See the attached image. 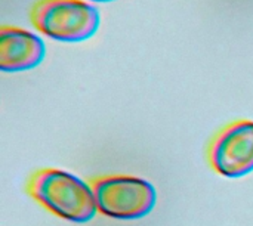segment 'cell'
<instances>
[{
  "label": "cell",
  "mask_w": 253,
  "mask_h": 226,
  "mask_svg": "<svg viewBox=\"0 0 253 226\" xmlns=\"http://www.w3.org/2000/svg\"><path fill=\"white\" fill-rule=\"evenodd\" d=\"M25 192L49 213L71 224H87L99 213L92 185L61 169L33 172L25 182Z\"/></svg>",
  "instance_id": "obj_1"
},
{
  "label": "cell",
  "mask_w": 253,
  "mask_h": 226,
  "mask_svg": "<svg viewBox=\"0 0 253 226\" xmlns=\"http://www.w3.org/2000/svg\"><path fill=\"white\" fill-rule=\"evenodd\" d=\"M98 212L116 221H136L150 215L156 206L154 187L138 176L107 175L89 181Z\"/></svg>",
  "instance_id": "obj_2"
},
{
  "label": "cell",
  "mask_w": 253,
  "mask_h": 226,
  "mask_svg": "<svg viewBox=\"0 0 253 226\" xmlns=\"http://www.w3.org/2000/svg\"><path fill=\"white\" fill-rule=\"evenodd\" d=\"M30 21L53 40L77 43L95 36L101 16L95 6L83 0H37L31 6Z\"/></svg>",
  "instance_id": "obj_3"
},
{
  "label": "cell",
  "mask_w": 253,
  "mask_h": 226,
  "mask_svg": "<svg viewBox=\"0 0 253 226\" xmlns=\"http://www.w3.org/2000/svg\"><path fill=\"white\" fill-rule=\"evenodd\" d=\"M211 169L224 178L239 179L253 172V120L242 118L219 129L206 148Z\"/></svg>",
  "instance_id": "obj_4"
},
{
  "label": "cell",
  "mask_w": 253,
  "mask_h": 226,
  "mask_svg": "<svg viewBox=\"0 0 253 226\" xmlns=\"http://www.w3.org/2000/svg\"><path fill=\"white\" fill-rule=\"evenodd\" d=\"M46 55L43 40L18 27L0 28V68L6 73H18L36 68Z\"/></svg>",
  "instance_id": "obj_5"
},
{
  "label": "cell",
  "mask_w": 253,
  "mask_h": 226,
  "mask_svg": "<svg viewBox=\"0 0 253 226\" xmlns=\"http://www.w3.org/2000/svg\"><path fill=\"white\" fill-rule=\"evenodd\" d=\"M93 1H113V0H93Z\"/></svg>",
  "instance_id": "obj_6"
}]
</instances>
